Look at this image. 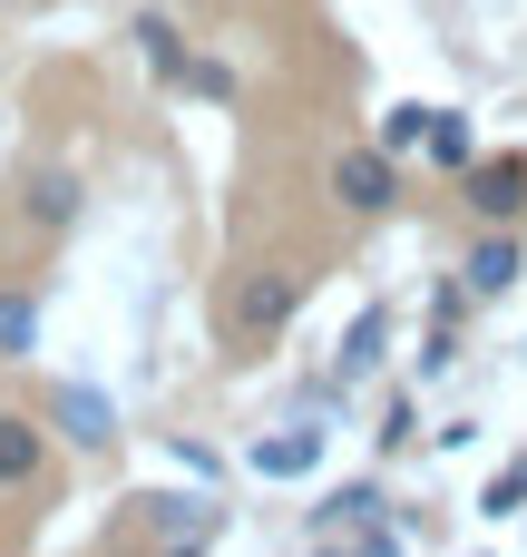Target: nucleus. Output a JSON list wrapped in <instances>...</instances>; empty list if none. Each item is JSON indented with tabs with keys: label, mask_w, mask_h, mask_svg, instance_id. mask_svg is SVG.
I'll use <instances>...</instances> for the list:
<instances>
[{
	"label": "nucleus",
	"mask_w": 527,
	"mask_h": 557,
	"mask_svg": "<svg viewBox=\"0 0 527 557\" xmlns=\"http://www.w3.org/2000/svg\"><path fill=\"white\" fill-rule=\"evenodd\" d=\"M332 196H342L352 215H381V206H391V157H342V166H332Z\"/></svg>",
	"instance_id": "1"
},
{
	"label": "nucleus",
	"mask_w": 527,
	"mask_h": 557,
	"mask_svg": "<svg viewBox=\"0 0 527 557\" xmlns=\"http://www.w3.org/2000/svg\"><path fill=\"white\" fill-rule=\"evenodd\" d=\"M235 323H244V333H274V323H293V284H284V274H254V284L235 294Z\"/></svg>",
	"instance_id": "2"
},
{
	"label": "nucleus",
	"mask_w": 527,
	"mask_h": 557,
	"mask_svg": "<svg viewBox=\"0 0 527 557\" xmlns=\"http://www.w3.org/2000/svg\"><path fill=\"white\" fill-rule=\"evenodd\" d=\"M469 206H479L489 225H509L527 206V166H479V176H469Z\"/></svg>",
	"instance_id": "3"
},
{
	"label": "nucleus",
	"mask_w": 527,
	"mask_h": 557,
	"mask_svg": "<svg viewBox=\"0 0 527 557\" xmlns=\"http://www.w3.org/2000/svg\"><path fill=\"white\" fill-rule=\"evenodd\" d=\"M59 421H68V441H78V450H98V441H108V431H117V421H108V401H98V392H59Z\"/></svg>",
	"instance_id": "4"
},
{
	"label": "nucleus",
	"mask_w": 527,
	"mask_h": 557,
	"mask_svg": "<svg viewBox=\"0 0 527 557\" xmlns=\"http://www.w3.org/2000/svg\"><path fill=\"white\" fill-rule=\"evenodd\" d=\"M20 480H39V431L0 421V490H20Z\"/></svg>",
	"instance_id": "5"
},
{
	"label": "nucleus",
	"mask_w": 527,
	"mask_h": 557,
	"mask_svg": "<svg viewBox=\"0 0 527 557\" xmlns=\"http://www.w3.org/2000/svg\"><path fill=\"white\" fill-rule=\"evenodd\" d=\"M509 274H518V245H509V235H489V245H479V264H469V284H479V294H509Z\"/></svg>",
	"instance_id": "6"
},
{
	"label": "nucleus",
	"mask_w": 527,
	"mask_h": 557,
	"mask_svg": "<svg viewBox=\"0 0 527 557\" xmlns=\"http://www.w3.org/2000/svg\"><path fill=\"white\" fill-rule=\"evenodd\" d=\"M39 343V304L29 294H0V352H29Z\"/></svg>",
	"instance_id": "7"
},
{
	"label": "nucleus",
	"mask_w": 527,
	"mask_h": 557,
	"mask_svg": "<svg viewBox=\"0 0 527 557\" xmlns=\"http://www.w3.org/2000/svg\"><path fill=\"white\" fill-rule=\"evenodd\" d=\"M29 215H39V225H68V215H78V186H68V176H39V186H29Z\"/></svg>",
	"instance_id": "8"
},
{
	"label": "nucleus",
	"mask_w": 527,
	"mask_h": 557,
	"mask_svg": "<svg viewBox=\"0 0 527 557\" xmlns=\"http://www.w3.org/2000/svg\"><path fill=\"white\" fill-rule=\"evenodd\" d=\"M430 157H440V166H469V127L440 117V127H430Z\"/></svg>",
	"instance_id": "9"
},
{
	"label": "nucleus",
	"mask_w": 527,
	"mask_h": 557,
	"mask_svg": "<svg viewBox=\"0 0 527 557\" xmlns=\"http://www.w3.org/2000/svg\"><path fill=\"white\" fill-rule=\"evenodd\" d=\"M254 460H264V470H303V460H313V431H293V441H264Z\"/></svg>",
	"instance_id": "10"
}]
</instances>
